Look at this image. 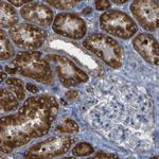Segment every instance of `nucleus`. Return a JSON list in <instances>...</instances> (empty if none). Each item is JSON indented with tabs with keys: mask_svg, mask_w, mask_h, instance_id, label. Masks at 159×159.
Returning a JSON list of instances; mask_svg holds the SVG:
<instances>
[{
	"mask_svg": "<svg viewBox=\"0 0 159 159\" xmlns=\"http://www.w3.org/2000/svg\"><path fill=\"white\" fill-rule=\"evenodd\" d=\"M82 114L101 134L133 151L148 150L153 104L143 89L119 78L96 82L86 90Z\"/></svg>",
	"mask_w": 159,
	"mask_h": 159,
	"instance_id": "obj_1",
	"label": "nucleus"
},
{
	"mask_svg": "<svg viewBox=\"0 0 159 159\" xmlns=\"http://www.w3.org/2000/svg\"><path fill=\"white\" fill-rule=\"evenodd\" d=\"M57 102L50 94L29 98L18 114L1 119V151L11 153L13 148L27 144L33 138L45 136L57 116Z\"/></svg>",
	"mask_w": 159,
	"mask_h": 159,
	"instance_id": "obj_2",
	"label": "nucleus"
},
{
	"mask_svg": "<svg viewBox=\"0 0 159 159\" xmlns=\"http://www.w3.org/2000/svg\"><path fill=\"white\" fill-rule=\"evenodd\" d=\"M11 65L21 75L39 83L50 84L53 81V72L49 61L40 52H20Z\"/></svg>",
	"mask_w": 159,
	"mask_h": 159,
	"instance_id": "obj_3",
	"label": "nucleus"
},
{
	"mask_svg": "<svg viewBox=\"0 0 159 159\" xmlns=\"http://www.w3.org/2000/svg\"><path fill=\"white\" fill-rule=\"evenodd\" d=\"M83 46L111 68H120L123 63V48L114 38L105 34H92L86 37Z\"/></svg>",
	"mask_w": 159,
	"mask_h": 159,
	"instance_id": "obj_4",
	"label": "nucleus"
},
{
	"mask_svg": "<svg viewBox=\"0 0 159 159\" xmlns=\"http://www.w3.org/2000/svg\"><path fill=\"white\" fill-rule=\"evenodd\" d=\"M100 25L105 32L123 39L133 37L138 31L134 20L121 11L105 12L100 17Z\"/></svg>",
	"mask_w": 159,
	"mask_h": 159,
	"instance_id": "obj_5",
	"label": "nucleus"
},
{
	"mask_svg": "<svg viewBox=\"0 0 159 159\" xmlns=\"http://www.w3.org/2000/svg\"><path fill=\"white\" fill-rule=\"evenodd\" d=\"M49 63H52L61 83L65 87L76 86L88 81V75L81 70L72 61L58 54H48L46 56Z\"/></svg>",
	"mask_w": 159,
	"mask_h": 159,
	"instance_id": "obj_6",
	"label": "nucleus"
},
{
	"mask_svg": "<svg viewBox=\"0 0 159 159\" xmlns=\"http://www.w3.org/2000/svg\"><path fill=\"white\" fill-rule=\"evenodd\" d=\"M9 34L15 45L28 50L40 48L47 38L45 30L31 24H21L13 27L10 29Z\"/></svg>",
	"mask_w": 159,
	"mask_h": 159,
	"instance_id": "obj_7",
	"label": "nucleus"
},
{
	"mask_svg": "<svg viewBox=\"0 0 159 159\" xmlns=\"http://www.w3.org/2000/svg\"><path fill=\"white\" fill-rule=\"evenodd\" d=\"M73 140L70 137H51L50 139L34 144L25 153V158H52L67 153Z\"/></svg>",
	"mask_w": 159,
	"mask_h": 159,
	"instance_id": "obj_8",
	"label": "nucleus"
},
{
	"mask_svg": "<svg viewBox=\"0 0 159 159\" xmlns=\"http://www.w3.org/2000/svg\"><path fill=\"white\" fill-rule=\"evenodd\" d=\"M52 29L58 35L71 39H80L86 34L87 27L83 19L78 15L63 13L53 20Z\"/></svg>",
	"mask_w": 159,
	"mask_h": 159,
	"instance_id": "obj_9",
	"label": "nucleus"
},
{
	"mask_svg": "<svg viewBox=\"0 0 159 159\" xmlns=\"http://www.w3.org/2000/svg\"><path fill=\"white\" fill-rule=\"evenodd\" d=\"M130 12L144 30L158 29V2L151 0H136L130 4Z\"/></svg>",
	"mask_w": 159,
	"mask_h": 159,
	"instance_id": "obj_10",
	"label": "nucleus"
},
{
	"mask_svg": "<svg viewBox=\"0 0 159 159\" xmlns=\"http://www.w3.org/2000/svg\"><path fill=\"white\" fill-rule=\"evenodd\" d=\"M21 17L30 24H34L40 27H48L53 24V12L50 7L43 3L32 2L25 6L20 10Z\"/></svg>",
	"mask_w": 159,
	"mask_h": 159,
	"instance_id": "obj_11",
	"label": "nucleus"
},
{
	"mask_svg": "<svg viewBox=\"0 0 159 159\" xmlns=\"http://www.w3.org/2000/svg\"><path fill=\"white\" fill-rule=\"evenodd\" d=\"M133 46L147 63L152 64V65H158V43L152 35L148 33H141L137 35L133 39Z\"/></svg>",
	"mask_w": 159,
	"mask_h": 159,
	"instance_id": "obj_12",
	"label": "nucleus"
},
{
	"mask_svg": "<svg viewBox=\"0 0 159 159\" xmlns=\"http://www.w3.org/2000/svg\"><path fill=\"white\" fill-rule=\"evenodd\" d=\"M0 11H1L0 22H1L2 29L13 28V25L18 22V14L14 7L10 6L9 3L4 1L0 2Z\"/></svg>",
	"mask_w": 159,
	"mask_h": 159,
	"instance_id": "obj_13",
	"label": "nucleus"
},
{
	"mask_svg": "<svg viewBox=\"0 0 159 159\" xmlns=\"http://www.w3.org/2000/svg\"><path fill=\"white\" fill-rule=\"evenodd\" d=\"M1 110L2 111H14L18 107V98L9 88H1Z\"/></svg>",
	"mask_w": 159,
	"mask_h": 159,
	"instance_id": "obj_14",
	"label": "nucleus"
},
{
	"mask_svg": "<svg viewBox=\"0 0 159 159\" xmlns=\"http://www.w3.org/2000/svg\"><path fill=\"white\" fill-rule=\"evenodd\" d=\"M0 46H1V50H0V58H1V61L12 57L13 54H14V49H13L12 43L3 30L0 31Z\"/></svg>",
	"mask_w": 159,
	"mask_h": 159,
	"instance_id": "obj_15",
	"label": "nucleus"
},
{
	"mask_svg": "<svg viewBox=\"0 0 159 159\" xmlns=\"http://www.w3.org/2000/svg\"><path fill=\"white\" fill-rule=\"evenodd\" d=\"M80 130V127L74 120L66 119L64 121L57 123L54 129V132L61 133V134H68V133H76Z\"/></svg>",
	"mask_w": 159,
	"mask_h": 159,
	"instance_id": "obj_16",
	"label": "nucleus"
},
{
	"mask_svg": "<svg viewBox=\"0 0 159 159\" xmlns=\"http://www.w3.org/2000/svg\"><path fill=\"white\" fill-rule=\"evenodd\" d=\"M7 85L9 86V89L12 90L16 94V97L18 98V100H24L25 94V88H24V84L22 82L18 79H7L6 81Z\"/></svg>",
	"mask_w": 159,
	"mask_h": 159,
	"instance_id": "obj_17",
	"label": "nucleus"
},
{
	"mask_svg": "<svg viewBox=\"0 0 159 159\" xmlns=\"http://www.w3.org/2000/svg\"><path fill=\"white\" fill-rule=\"evenodd\" d=\"M93 152V148L91 147L89 143L86 142H81L79 144H76L75 147L72 148V155L73 156H88Z\"/></svg>",
	"mask_w": 159,
	"mask_h": 159,
	"instance_id": "obj_18",
	"label": "nucleus"
},
{
	"mask_svg": "<svg viewBox=\"0 0 159 159\" xmlns=\"http://www.w3.org/2000/svg\"><path fill=\"white\" fill-rule=\"evenodd\" d=\"M46 3H49L50 6L60 10H70L78 3H80V1H78V0H73V1H71V0H68V1H61V0L51 1V0H48V1H46Z\"/></svg>",
	"mask_w": 159,
	"mask_h": 159,
	"instance_id": "obj_19",
	"label": "nucleus"
},
{
	"mask_svg": "<svg viewBox=\"0 0 159 159\" xmlns=\"http://www.w3.org/2000/svg\"><path fill=\"white\" fill-rule=\"evenodd\" d=\"M96 7H97V10H99V11H103V10L109 9L110 3H109V1H106V0L96 1Z\"/></svg>",
	"mask_w": 159,
	"mask_h": 159,
	"instance_id": "obj_20",
	"label": "nucleus"
},
{
	"mask_svg": "<svg viewBox=\"0 0 159 159\" xmlns=\"http://www.w3.org/2000/svg\"><path fill=\"white\" fill-rule=\"evenodd\" d=\"M117 156L112 155V154H105V153H97L94 158H116Z\"/></svg>",
	"mask_w": 159,
	"mask_h": 159,
	"instance_id": "obj_21",
	"label": "nucleus"
},
{
	"mask_svg": "<svg viewBox=\"0 0 159 159\" xmlns=\"http://www.w3.org/2000/svg\"><path fill=\"white\" fill-rule=\"evenodd\" d=\"M80 96V93L78 91H74V90H72V91H69V92H67L66 93V97L69 99V100H73V99H75L76 97H79Z\"/></svg>",
	"mask_w": 159,
	"mask_h": 159,
	"instance_id": "obj_22",
	"label": "nucleus"
},
{
	"mask_svg": "<svg viewBox=\"0 0 159 159\" xmlns=\"http://www.w3.org/2000/svg\"><path fill=\"white\" fill-rule=\"evenodd\" d=\"M10 3H12L13 6H15V7H20L25 3H29V0H25V1H15V0H11Z\"/></svg>",
	"mask_w": 159,
	"mask_h": 159,
	"instance_id": "obj_23",
	"label": "nucleus"
},
{
	"mask_svg": "<svg viewBox=\"0 0 159 159\" xmlns=\"http://www.w3.org/2000/svg\"><path fill=\"white\" fill-rule=\"evenodd\" d=\"M27 89L31 92H33V93H36V92H38V89L36 86L34 85H31V84H28L27 85Z\"/></svg>",
	"mask_w": 159,
	"mask_h": 159,
	"instance_id": "obj_24",
	"label": "nucleus"
},
{
	"mask_svg": "<svg viewBox=\"0 0 159 159\" xmlns=\"http://www.w3.org/2000/svg\"><path fill=\"white\" fill-rule=\"evenodd\" d=\"M126 2V0H123V1H114V3H117V4H123Z\"/></svg>",
	"mask_w": 159,
	"mask_h": 159,
	"instance_id": "obj_25",
	"label": "nucleus"
},
{
	"mask_svg": "<svg viewBox=\"0 0 159 159\" xmlns=\"http://www.w3.org/2000/svg\"><path fill=\"white\" fill-rule=\"evenodd\" d=\"M3 79H6V73L1 72V80H2V81H3Z\"/></svg>",
	"mask_w": 159,
	"mask_h": 159,
	"instance_id": "obj_26",
	"label": "nucleus"
}]
</instances>
